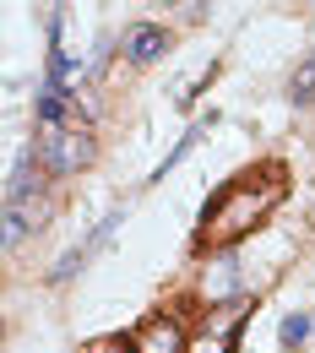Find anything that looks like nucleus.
<instances>
[{
	"label": "nucleus",
	"instance_id": "nucleus-1",
	"mask_svg": "<svg viewBox=\"0 0 315 353\" xmlns=\"http://www.w3.org/2000/svg\"><path fill=\"white\" fill-rule=\"evenodd\" d=\"M288 196V174H283V163H261V169H245V174H234L207 201V212H201V245H239L256 223H267V212Z\"/></svg>",
	"mask_w": 315,
	"mask_h": 353
},
{
	"label": "nucleus",
	"instance_id": "nucleus-2",
	"mask_svg": "<svg viewBox=\"0 0 315 353\" xmlns=\"http://www.w3.org/2000/svg\"><path fill=\"white\" fill-rule=\"evenodd\" d=\"M39 158H44V174H77L92 158V136L82 131V125H60V131L44 136Z\"/></svg>",
	"mask_w": 315,
	"mask_h": 353
},
{
	"label": "nucleus",
	"instance_id": "nucleus-3",
	"mask_svg": "<svg viewBox=\"0 0 315 353\" xmlns=\"http://www.w3.org/2000/svg\"><path fill=\"white\" fill-rule=\"evenodd\" d=\"M131 343H136V353H185V326L174 315H147Z\"/></svg>",
	"mask_w": 315,
	"mask_h": 353
},
{
	"label": "nucleus",
	"instance_id": "nucleus-4",
	"mask_svg": "<svg viewBox=\"0 0 315 353\" xmlns=\"http://www.w3.org/2000/svg\"><path fill=\"white\" fill-rule=\"evenodd\" d=\"M163 49H169V33H163L158 22H136V28H125V60H136V65H152Z\"/></svg>",
	"mask_w": 315,
	"mask_h": 353
},
{
	"label": "nucleus",
	"instance_id": "nucleus-5",
	"mask_svg": "<svg viewBox=\"0 0 315 353\" xmlns=\"http://www.w3.org/2000/svg\"><path fill=\"white\" fill-rule=\"evenodd\" d=\"M234 256H223V261H218V272H212V266H207V299H223V294H234V288H239V272H234Z\"/></svg>",
	"mask_w": 315,
	"mask_h": 353
},
{
	"label": "nucleus",
	"instance_id": "nucleus-6",
	"mask_svg": "<svg viewBox=\"0 0 315 353\" xmlns=\"http://www.w3.org/2000/svg\"><path fill=\"white\" fill-rule=\"evenodd\" d=\"M65 109H71V103H65V88H44V92H39V120H44V125H54V131H60Z\"/></svg>",
	"mask_w": 315,
	"mask_h": 353
},
{
	"label": "nucleus",
	"instance_id": "nucleus-7",
	"mask_svg": "<svg viewBox=\"0 0 315 353\" xmlns=\"http://www.w3.org/2000/svg\"><path fill=\"white\" fill-rule=\"evenodd\" d=\"M283 348H305V337H310V315H283Z\"/></svg>",
	"mask_w": 315,
	"mask_h": 353
},
{
	"label": "nucleus",
	"instance_id": "nucleus-8",
	"mask_svg": "<svg viewBox=\"0 0 315 353\" xmlns=\"http://www.w3.org/2000/svg\"><path fill=\"white\" fill-rule=\"evenodd\" d=\"M294 98H299V103H305V98H315V54L299 65V71H294Z\"/></svg>",
	"mask_w": 315,
	"mask_h": 353
}]
</instances>
